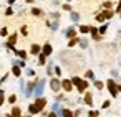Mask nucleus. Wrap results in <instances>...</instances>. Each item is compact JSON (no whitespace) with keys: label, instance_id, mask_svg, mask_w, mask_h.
<instances>
[{"label":"nucleus","instance_id":"obj_15","mask_svg":"<svg viewBox=\"0 0 121 117\" xmlns=\"http://www.w3.org/2000/svg\"><path fill=\"white\" fill-rule=\"evenodd\" d=\"M76 43H80V40H78V38H71V40H70V43H68V46H75Z\"/></svg>","mask_w":121,"mask_h":117},{"label":"nucleus","instance_id":"obj_10","mask_svg":"<svg viewBox=\"0 0 121 117\" xmlns=\"http://www.w3.org/2000/svg\"><path fill=\"white\" fill-rule=\"evenodd\" d=\"M75 35H76V31H75V28H68V31H66V36L71 40V38H75Z\"/></svg>","mask_w":121,"mask_h":117},{"label":"nucleus","instance_id":"obj_19","mask_svg":"<svg viewBox=\"0 0 121 117\" xmlns=\"http://www.w3.org/2000/svg\"><path fill=\"white\" fill-rule=\"evenodd\" d=\"M32 13H33V15H37V17H40V15H42V10H38V8H33V10H32Z\"/></svg>","mask_w":121,"mask_h":117},{"label":"nucleus","instance_id":"obj_24","mask_svg":"<svg viewBox=\"0 0 121 117\" xmlns=\"http://www.w3.org/2000/svg\"><path fill=\"white\" fill-rule=\"evenodd\" d=\"M86 45H88V41H85V40L80 41V46H81V48H86Z\"/></svg>","mask_w":121,"mask_h":117},{"label":"nucleus","instance_id":"obj_14","mask_svg":"<svg viewBox=\"0 0 121 117\" xmlns=\"http://www.w3.org/2000/svg\"><path fill=\"white\" fill-rule=\"evenodd\" d=\"M32 53H33V55L40 53V46H38V45H32Z\"/></svg>","mask_w":121,"mask_h":117},{"label":"nucleus","instance_id":"obj_9","mask_svg":"<svg viewBox=\"0 0 121 117\" xmlns=\"http://www.w3.org/2000/svg\"><path fill=\"white\" fill-rule=\"evenodd\" d=\"M85 102L88 104V105H93V97H91V94L88 92V94H85Z\"/></svg>","mask_w":121,"mask_h":117},{"label":"nucleus","instance_id":"obj_23","mask_svg":"<svg viewBox=\"0 0 121 117\" xmlns=\"http://www.w3.org/2000/svg\"><path fill=\"white\" fill-rule=\"evenodd\" d=\"M40 64H45V55H40V59H38Z\"/></svg>","mask_w":121,"mask_h":117},{"label":"nucleus","instance_id":"obj_22","mask_svg":"<svg viewBox=\"0 0 121 117\" xmlns=\"http://www.w3.org/2000/svg\"><path fill=\"white\" fill-rule=\"evenodd\" d=\"M78 18H80V15H78V13H71V20H73V22H76Z\"/></svg>","mask_w":121,"mask_h":117},{"label":"nucleus","instance_id":"obj_31","mask_svg":"<svg viewBox=\"0 0 121 117\" xmlns=\"http://www.w3.org/2000/svg\"><path fill=\"white\" fill-rule=\"evenodd\" d=\"M4 104V94H0V105Z\"/></svg>","mask_w":121,"mask_h":117},{"label":"nucleus","instance_id":"obj_2","mask_svg":"<svg viewBox=\"0 0 121 117\" xmlns=\"http://www.w3.org/2000/svg\"><path fill=\"white\" fill-rule=\"evenodd\" d=\"M108 89H109L111 96H118V86H116V82H114L113 79L108 81Z\"/></svg>","mask_w":121,"mask_h":117},{"label":"nucleus","instance_id":"obj_33","mask_svg":"<svg viewBox=\"0 0 121 117\" xmlns=\"http://www.w3.org/2000/svg\"><path fill=\"white\" fill-rule=\"evenodd\" d=\"M48 117H56V115H55L53 112H50V114H48Z\"/></svg>","mask_w":121,"mask_h":117},{"label":"nucleus","instance_id":"obj_30","mask_svg":"<svg viewBox=\"0 0 121 117\" xmlns=\"http://www.w3.org/2000/svg\"><path fill=\"white\" fill-rule=\"evenodd\" d=\"M108 105H109V101H104V102H103V109H104V107H108Z\"/></svg>","mask_w":121,"mask_h":117},{"label":"nucleus","instance_id":"obj_8","mask_svg":"<svg viewBox=\"0 0 121 117\" xmlns=\"http://www.w3.org/2000/svg\"><path fill=\"white\" fill-rule=\"evenodd\" d=\"M50 53H52V45H48V43H47V45L43 46V53H42V55H45V56H48Z\"/></svg>","mask_w":121,"mask_h":117},{"label":"nucleus","instance_id":"obj_20","mask_svg":"<svg viewBox=\"0 0 121 117\" xmlns=\"http://www.w3.org/2000/svg\"><path fill=\"white\" fill-rule=\"evenodd\" d=\"M17 55H18L20 58H27V53H25V51H22V50H18V51H17Z\"/></svg>","mask_w":121,"mask_h":117},{"label":"nucleus","instance_id":"obj_29","mask_svg":"<svg viewBox=\"0 0 121 117\" xmlns=\"http://www.w3.org/2000/svg\"><path fill=\"white\" fill-rule=\"evenodd\" d=\"M104 8H106V10H108V8H111V4H109V2H106V4H104Z\"/></svg>","mask_w":121,"mask_h":117},{"label":"nucleus","instance_id":"obj_18","mask_svg":"<svg viewBox=\"0 0 121 117\" xmlns=\"http://www.w3.org/2000/svg\"><path fill=\"white\" fill-rule=\"evenodd\" d=\"M12 73H13L15 76H20V68H18V66H13V71H12Z\"/></svg>","mask_w":121,"mask_h":117},{"label":"nucleus","instance_id":"obj_5","mask_svg":"<svg viewBox=\"0 0 121 117\" xmlns=\"http://www.w3.org/2000/svg\"><path fill=\"white\" fill-rule=\"evenodd\" d=\"M50 87H52V89H53V91L56 92V91H58V89L61 87V82H60L58 79H52V81H50Z\"/></svg>","mask_w":121,"mask_h":117},{"label":"nucleus","instance_id":"obj_25","mask_svg":"<svg viewBox=\"0 0 121 117\" xmlns=\"http://www.w3.org/2000/svg\"><path fill=\"white\" fill-rule=\"evenodd\" d=\"M15 101H17V97H15V96H10V97H9V102H10V104H13Z\"/></svg>","mask_w":121,"mask_h":117},{"label":"nucleus","instance_id":"obj_27","mask_svg":"<svg viewBox=\"0 0 121 117\" xmlns=\"http://www.w3.org/2000/svg\"><path fill=\"white\" fill-rule=\"evenodd\" d=\"M104 31H106V25H103V27L99 28V33H104Z\"/></svg>","mask_w":121,"mask_h":117},{"label":"nucleus","instance_id":"obj_28","mask_svg":"<svg viewBox=\"0 0 121 117\" xmlns=\"http://www.w3.org/2000/svg\"><path fill=\"white\" fill-rule=\"evenodd\" d=\"M86 78H93V71H86Z\"/></svg>","mask_w":121,"mask_h":117},{"label":"nucleus","instance_id":"obj_16","mask_svg":"<svg viewBox=\"0 0 121 117\" xmlns=\"http://www.w3.org/2000/svg\"><path fill=\"white\" fill-rule=\"evenodd\" d=\"M28 110H30V114H37L38 110H37V107H35V104H32L30 107H28Z\"/></svg>","mask_w":121,"mask_h":117},{"label":"nucleus","instance_id":"obj_7","mask_svg":"<svg viewBox=\"0 0 121 117\" xmlns=\"http://www.w3.org/2000/svg\"><path fill=\"white\" fill-rule=\"evenodd\" d=\"M20 115H22V110H20L18 107H13V109H12V114L7 115V117H20Z\"/></svg>","mask_w":121,"mask_h":117},{"label":"nucleus","instance_id":"obj_4","mask_svg":"<svg viewBox=\"0 0 121 117\" xmlns=\"http://www.w3.org/2000/svg\"><path fill=\"white\" fill-rule=\"evenodd\" d=\"M45 105H47V99H45V97H40V99H37V102H35V107H37V110H38V112H40V110H42Z\"/></svg>","mask_w":121,"mask_h":117},{"label":"nucleus","instance_id":"obj_32","mask_svg":"<svg viewBox=\"0 0 121 117\" xmlns=\"http://www.w3.org/2000/svg\"><path fill=\"white\" fill-rule=\"evenodd\" d=\"M116 12H121V2L118 4V8H116Z\"/></svg>","mask_w":121,"mask_h":117},{"label":"nucleus","instance_id":"obj_26","mask_svg":"<svg viewBox=\"0 0 121 117\" xmlns=\"http://www.w3.org/2000/svg\"><path fill=\"white\" fill-rule=\"evenodd\" d=\"M96 115H98L96 110H91V112H90V117H96Z\"/></svg>","mask_w":121,"mask_h":117},{"label":"nucleus","instance_id":"obj_17","mask_svg":"<svg viewBox=\"0 0 121 117\" xmlns=\"http://www.w3.org/2000/svg\"><path fill=\"white\" fill-rule=\"evenodd\" d=\"M63 115H65V117H73V112L68 110V109H65V110H63Z\"/></svg>","mask_w":121,"mask_h":117},{"label":"nucleus","instance_id":"obj_21","mask_svg":"<svg viewBox=\"0 0 121 117\" xmlns=\"http://www.w3.org/2000/svg\"><path fill=\"white\" fill-rule=\"evenodd\" d=\"M95 86H96L98 89H103V82H101V81H95Z\"/></svg>","mask_w":121,"mask_h":117},{"label":"nucleus","instance_id":"obj_1","mask_svg":"<svg viewBox=\"0 0 121 117\" xmlns=\"http://www.w3.org/2000/svg\"><path fill=\"white\" fill-rule=\"evenodd\" d=\"M71 82H73V84L78 87V91H81V92L88 87V82H86V81H83V79H80V78H73V79H71Z\"/></svg>","mask_w":121,"mask_h":117},{"label":"nucleus","instance_id":"obj_6","mask_svg":"<svg viewBox=\"0 0 121 117\" xmlns=\"http://www.w3.org/2000/svg\"><path fill=\"white\" fill-rule=\"evenodd\" d=\"M61 86H63V89H65V91H71L73 82H71V81H68V79H65V81H61Z\"/></svg>","mask_w":121,"mask_h":117},{"label":"nucleus","instance_id":"obj_13","mask_svg":"<svg viewBox=\"0 0 121 117\" xmlns=\"http://www.w3.org/2000/svg\"><path fill=\"white\" fill-rule=\"evenodd\" d=\"M80 31H81V33H88V31H91V27L83 25V27H80Z\"/></svg>","mask_w":121,"mask_h":117},{"label":"nucleus","instance_id":"obj_3","mask_svg":"<svg viewBox=\"0 0 121 117\" xmlns=\"http://www.w3.org/2000/svg\"><path fill=\"white\" fill-rule=\"evenodd\" d=\"M111 15H113V13H111L109 10H106V12H101V13H99V15L96 17V20H98V22H104V20L111 18Z\"/></svg>","mask_w":121,"mask_h":117},{"label":"nucleus","instance_id":"obj_11","mask_svg":"<svg viewBox=\"0 0 121 117\" xmlns=\"http://www.w3.org/2000/svg\"><path fill=\"white\" fill-rule=\"evenodd\" d=\"M15 41H17V35H12V36L9 38V43H7V45H9V46H13Z\"/></svg>","mask_w":121,"mask_h":117},{"label":"nucleus","instance_id":"obj_12","mask_svg":"<svg viewBox=\"0 0 121 117\" xmlns=\"http://www.w3.org/2000/svg\"><path fill=\"white\" fill-rule=\"evenodd\" d=\"M42 91H43V82H38V84H37V91H35V92H37V96H40V94H42Z\"/></svg>","mask_w":121,"mask_h":117}]
</instances>
